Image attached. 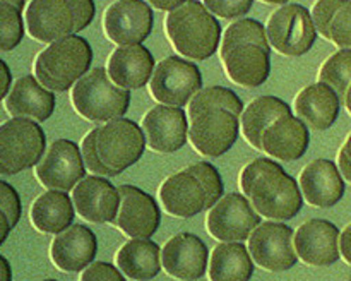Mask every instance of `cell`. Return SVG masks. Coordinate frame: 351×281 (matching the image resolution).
<instances>
[{"label":"cell","instance_id":"cell-42","mask_svg":"<svg viewBox=\"0 0 351 281\" xmlns=\"http://www.w3.org/2000/svg\"><path fill=\"white\" fill-rule=\"evenodd\" d=\"M339 252L346 262L351 264V223L339 235Z\"/></svg>","mask_w":351,"mask_h":281},{"label":"cell","instance_id":"cell-10","mask_svg":"<svg viewBox=\"0 0 351 281\" xmlns=\"http://www.w3.org/2000/svg\"><path fill=\"white\" fill-rule=\"evenodd\" d=\"M202 89V75L191 60L170 55L156 65L149 91L160 105L185 106Z\"/></svg>","mask_w":351,"mask_h":281},{"label":"cell","instance_id":"cell-47","mask_svg":"<svg viewBox=\"0 0 351 281\" xmlns=\"http://www.w3.org/2000/svg\"><path fill=\"white\" fill-rule=\"evenodd\" d=\"M264 3H271V5H287L288 0H261Z\"/></svg>","mask_w":351,"mask_h":281},{"label":"cell","instance_id":"cell-19","mask_svg":"<svg viewBox=\"0 0 351 281\" xmlns=\"http://www.w3.org/2000/svg\"><path fill=\"white\" fill-rule=\"evenodd\" d=\"M339 230L328 219L314 218L295 232V250L302 262L315 267L332 266L341 257Z\"/></svg>","mask_w":351,"mask_h":281},{"label":"cell","instance_id":"cell-23","mask_svg":"<svg viewBox=\"0 0 351 281\" xmlns=\"http://www.w3.org/2000/svg\"><path fill=\"white\" fill-rule=\"evenodd\" d=\"M345 180L338 164L331 160L311 161L300 173V191L308 204L332 208L345 195Z\"/></svg>","mask_w":351,"mask_h":281},{"label":"cell","instance_id":"cell-7","mask_svg":"<svg viewBox=\"0 0 351 281\" xmlns=\"http://www.w3.org/2000/svg\"><path fill=\"white\" fill-rule=\"evenodd\" d=\"M75 112L91 122L123 119L130 105V91L117 86L103 67L91 69L72 88Z\"/></svg>","mask_w":351,"mask_h":281},{"label":"cell","instance_id":"cell-5","mask_svg":"<svg viewBox=\"0 0 351 281\" xmlns=\"http://www.w3.org/2000/svg\"><path fill=\"white\" fill-rule=\"evenodd\" d=\"M95 0H31L26 7V29L40 43L81 33L95 19Z\"/></svg>","mask_w":351,"mask_h":281},{"label":"cell","instance_id":"cell-38","mask_svg":"<svg viewBox=\"0 0 351 281\" xmlns=\"http://www.w3.org/2000/svg\"><path fill=\"white\" fill-rule=\"evenodd\" d=\"M0 209L5 212L10 226L14 228L19 223L21 215H23V204H21L19 192L12 185L7 184L5 180H0Z\"/></svg>","mask_w":351,"mask_h":281},{"label":"cell","instance_id":"cell-32","mask_svg":"<svg viewBox=\"0 0 351 281\" xmlns=\"http://www.w3.org/2000/svg\"><path fill=\"white\" fill-rule=\"evenodd\" d=\"M216 108L228 110V112L240 117L243 113V103L232 89L223 88V86H209V88L201 89L191 99V105H189V119L194 120L201 113Z\"/></svg>","mask_w":351,"mask_h":281},{"label":"cell","instance_id":"cell-35","mask_svg":"<svg viewBox=\"0 0 351 281\" xmlns=\"http://www.w3.org/2000/svg\"><path fill=\"white\" fill-rule=\"evenodd\" d=\"M329 41L339 47V50H351V0L335 14L329 26Z\"/></svg>","mask_w":351,"mask_h":281},{"label":"cell","instance_id":"cell-39","mask_svg":"<svg viewBox=\"0 0 351 281\" xmlns=\"http://www.w3.org/2000/svg\"><path fill=\"white\" fill-rule=\"evenodd\" d=\"M79 281H125L122 271L110 262L95 260L91 266L86 267Z\"/></svg>","mask_w":351,"mask_h":281},{"label":"cell","instance_id":"cell-48","mask_svg":"<svg viewBox=\"0 0 351 281\" xmlns=\"http://www.w3.org/2000/svg\"><path fill=\"white\" fill-rule=\"evenodd\" d=\"M0 175H7V170L2 167V163H0Z\"/></svg>","mask_w":351,"mask_h":281},{"label":"cell","instance_id":"cell-14","mask_svg":"<svg viewBox=\"0 0 351 281\" xmlns=\"http://www.w3.org/2000/svg\"><path fill=\"white\" fill-rule=\"evenodd\" d=\"M36 178L48 191H74L75 185L86 178L81 147L69 139L53 140L36 164Z\"/></svg>","mask_w":351,"mask_h":281},{"label":"cell","instance_id":"cell-13","mask_svg":"<svg viewBox=\"0 0 351 281\" xmlns=\"http://www.w3.org/2000/svg\"><path fill=\"white\" fill-rule=\"evenodd\" d=\"M153 24V7L146 0H117L103 16L106 36L119 47L143 45L149 38Z\"/></svg>","mask_w":351,"mask_h":281},{"label":"cell","instance_id":"cell-33","mask_svg":"<svg viewBox=\"0 0 351 281\" xmlns=\"http://www.w3.org/2000/svg\"><path fill=\"white\" fill-rule=\"evenodd\" d=\"M319 82L331 86L345 103V96L351 86V50H338L322 64L319 71Z\"/></svg>","mask_w":351,"mask_h":281},{"label":"cell","instance_id":"cell-29","mask_svg":"<svg viewBox=\"0 0 351 281\" xmlns=\"http://www.w3.org/2000/svg\"><path fill=\"white\" fill-rule=\"evenodd\" d=\"M117 267L123 276L136 281H149L161 271V249L151 239H132L123 243L115 256Z\"/></svg>","mask_w":351,"mask_h":281},{"label":"cell","instance_id":"cell-49","mask_svg":"<svg viewBox=\"0 0 351 281\" xmlns=\"http://www.w3.org/2000/svg\"><path fill=\"white\" fill-rule=\"evenodd\" d=\"M41 281H58V280H51V278H48V280H41Z\"/></svg>","mask_w":351,"mask_h":281},{"label":"cell","instance_id":"cell-12","mask_svg":"<svg viewBox=\"0 0 351 281\" xmlns=\"http://www.w3.org/2000/svg\"><path fill=\"white\" fill-rule=\"evenodd\" d=\"M261 223V215L249 199L239 192H232L223 195L218 204L209 209L208 232L221 242H243L250 239Z\"/></svg>","mask_w":351,"mask_h":281},{"label":"cell","instance_id":"cell-30","mask_svg":"<svg viewBox=\"0 0 351 281\" xmlns=\"http://www.w3.org/2000/svg\"><path fill=\"white\" fill-rule=\"evenodd\" d=\"M291 115V106L276 96H259L245 106L242 113V132L254 149L263 151V136L278 119Z\"/></svg>","mask_w":351,"mask_h":281},{"label":"cell","instance_id":"cell-21","mask_svg":"<svg viewBox=\"0 0 351 281\" xmlns=\"http://www.w3.org/2000/svg\"><path fill=\"white\" fill-rule=\"evenodd\" d=\"M143 132L149 149L156 153H175L189 139V120L184 108L158 105L143 119Z\"/></svg>","mask_w":351,"mask_h":281},{"label":"cell","instance_id":"cell-43","mask_svg":"<svg viewBox=\"0 0 351 281\" xmlns=\"http://www.w3.org/2000/svg\"><path fill=\"white\" fill-rule=\"evenodd\" d=\"M147 3H149L151 7H154V9L158 10H168V12H171V10L178 9V7L184 5L187 0H146Z\"/></svg>","mask_w":351,"mask_h":281},{"label":"cell","instance_id":"cell-17","mask_svg":"<svg viewBox=\"0 0 351 281\" xmlns=\"http://www.w3.org/2000/svg\"><path fill=\"white\" fill-rule=\"evenodd\" d=\"M161 266L175 280H201L209 267L208 245L194 233H178L161 249Z\"/></svg>","mask_w":351,"mask_h":281},{"label":"cell","instance_id":"cell-27","mask_svg":"<svg viewBox=\"0 0 351 281\" xmlns=\"http://www.w3.org/2000/svg\"><path fill=\"white\" fill-rule=\"evenodd\" d=\"M295 112L314 130H328L338 120L341 99L331 86L314 82L302 89L295 98Z\"/></svg>","mask_w":351,"mask_h":281},{"label":"cell","instance_id":"cell-41","mask_svg":"<svg viewBox=\"0 0 351 281\" xmlns=\"http://www.w3.org/2000/svg\"><path fill=\"white\" fill-rule=\"evenodd\" d=\"M10 86H12V72H10L9 65L0 58V101L7 98L10 93Z\"/></svg>","mask_w":351,"mask_h":281},{"label":"cell","instance_id":"cell-28","mask_svg":"<svg viewBox=\"0 0 351 281\" xmlns=\"http://www.w3.org/2000/svg\"><path fill=\"white\" fill-rule=\"evenodd\" d=\"M29 218L38 232L58 235L72 226L75 218L74 201L64 191H47L34 199Z\"/></svg>","mask_w":351,"mask_h":281},{"label":"cell","instance_id":"cell-18","mask_svg":"<svg viewBox=\"0 0 351 281\" xmlns=\"http://www.w3.org/2000/svg\"><path fill=\"white\" fill-rule=\"evenodd\" d=\"M160 199L165 211L177 218H192L213 208L208 191L191 167L170 175L161 184Z\"/></svg>","mask_w":351,"mask_h":281},{"label":"cell","instance_id":"cell-1","mask_svg":"<svg viewBox=\"0 0 351 281\" xmlns=\"http://www.w3.org/2000/svg\"><path fill=\"white\" fill-rule=\"evenodd\" d=\"M240 188L257 212L271 221L293 219L304 208L300 185L273 158H256L240 173Z\"/></svg>","mask_w":351,"mask_h":281},{"label":"cell","instance_id":"cell-24","mask_svg":"<svg viewBox=\"0 0 351 281\" xmlns=\"http://www.w3.org/2000/svg\"><path fill=\"white\" fill-rule=\"evenodd\" d=\"M53 91L40 84L34 75H23L10 88L5 98V110L14 119H29L45 122L55 112Z\"/></svg>","mask_w":351,"mask_h":281},{"label":"cell","instance_id":"cell-6","mask_svg":"<svg viewBox=\"0 0 351 281\" xmlns=\"http://www.w3.org/2000/svg\"><path fill=\"white\" fill-rule=\"evenodd\" d=\"M93 64V48L86 38L71 34L53 41L34 60V77L53 93L74 88Z\"/></svg>","mask_w":351,"mask_h":281},{"label":"cell","instance_id":"cell-46","mask_svg":"<svg viewBox=\"0 0 351 281\" xmlns=\"http://www.w3.org/2000/svg\"><path fill=\"white\" fill-rule=\"evenodd\" d=\"M345 105H346V110H348L350 115H351V86L348 88V91H346V96H345Z\"/></svg>","mask_w":351,"mask_h":281},{"label":"cell","instance_id":"cell-50","mask_svg":"<svg viewBox=\"0 0 351 281\" xmlns=\"http://www.w3.org/2000/svg\"><path fill=\"white\" fill-rule=\"evenodd\" d=\"M348 281H351V280H348Z\"/></svg>","mask_w":351,"mask_h":281},{"label":"cell","instance_id":"cell-8","mask_svg":"<svg viewBox=\"0 0 351 281\" xmlns=\"http://www.w3.org/2000/svg\"><path fill=\"white\" fill-rule=\"evenodd\" d=\"M47 153V136L40 123L29 119H10L0 123V163L7 175L36 167Z\"/></svg>","mask_w":351,"mask_h":281},{"label":"cell","instance_id":"cell-4","mask_svg":"<svg viewBox=\"0 0 351 281\" xmlns=\"http://www.w3.org/2000/svg\"><path fill=\"white\" fill-rule=\"evenodd\" d=\"M165 24L175 50L192 60H206L221 47V24L197 0H187L171 10Z\"/></svg>","mask_w":351,"mask_h":281},{"label":"cell","instance_id":"cell-15","mask_svg":"<svg viewBox=\"0 0 351 281\" xmlns=\"http://www.w3.org/2000/svg\"><path fill=\"white\" fill-rule=\"evenodd\" d=\"M240 134V119L228 110H208L191 120L189 139L197 153L218 158L228 153Z\"/></svg>","mask_w":351,"mask_h":281},{"label":"cell","instance_id":"cell-34","mask_svg":"<svg viewBox=\"0 0 351 281\" xmlns=\"http://www.w3.org/2000/svg\"><path fill=\"white\" fill-rule=\"evenodd\" d=\"M26 31L23 10L10 2H0V51L19 47Z\"/></svg>","mask_w":351,"mask_h":281},{"label":"cell","instance_id":"cell-31","mask_svg":"<svg viewBox=\"0 0 351 281\" xmlns=\"http://www.w3.org/2000/svg\"><path fill=\"white\" fill-rule=\"evenodd\" d=\"M211 281H249L254 274V259L240 242L218 243L209 256Z\"/></svg>","mask_w":351,"mask_h":281},{"label":"cell","instance_id":"cell-22","mask_svg":"<svg viewBox=\"0 0 351 281\" xmlns=\"http://www.w3.org/2000/svg\"><path fill=\"white\" fill-rule=\"evenodd\" d=\"M98 240L86 225H72L53 239L50 247L51 262L64 273H81L95 262Z\"/></svg>","mask_w":351,"mask_h":281},{"label":"cell","instance_id":"cell-16","mask_svg":"<svg viewBox=\"0 0 351 281\" xmlns=\"http://www.w3.org/2000/svg\"><path fill=\"white\" fill-rule=\"evenodd\" d=\"M120 191L119 216L113 225L130 239H151L161 223V209L153 195L136 185L123 184Z\"/></svg>","mask_w":351,"mask_h":281},{"label":"cell","instance_id":"cell-26","mask_svg":"<svg viewBox=\"0 0 351 281\" xmlns=\"http://www.w3.org/2000/svg\"><path fill=\"white\" fill-rule=\"evenodd\" d=\"M311 132L307 123L295 115H285L267 127L263 136V151L280 161H297L307 153Z\"/></svg>","mask_w":351,"mask_h":281},{"label":"cell","instance_id":"cell-45","mask_svg":"<svg viewBox=\"0 0 351 281\" xmlns=\"http://www.w3.org/2000/svg\"><path fill=\"white\" fill-rule=\"evenodd\" d=\"M0 2H10L16 7H19L21 10H24V5H26V0H0Z\"/></svg>","mask_w":351,"mask_h":281},{"label":"cell","instance_id":"cell-20","mask_svg":"<svg viewBox=\"0 0 351 281\" xmlns=\"http://www.w3.org/2000/svg\"><path fill=\"white\" fill-rule=\"evenodd\" d=\"M75 211L91 223H113L119 216L120 191L105 177L89 175L72 191Z\"/></svg>","mask_w":351,"mask_h":281},{"label":"cell","instance_id":"cell-25","mask_svg":"<svg viewBox=\"0 0 351 281\" xmlns=\"http://www.w3.org/2000/svg\"><path fill=\"white\" fill-rule=\"evenodd\" d=\"M156 69L154 57L143 45H129L113 50L108 58V75L123 89H141L151 81Z\"/></svg>","mask_w":351,"mask_h":281},{"label":"cell","instance_id":"cell-3","mask_svg":"<svg viewBox=\"0 0 351 281\" xmlns=\"http://www.w3.org/2000/svg\"><path fill=\"white\" fill-rule=\"evenodd\" d=\"M146 144L143 127L134 120L117 119L89 130L81 153L86 168L93 173L117 177L141 160Z\"/></svg>","mask_w":351,"mask_h":281},{"label":"cell","instance_id":"cell-40","mask_svg":"<svg viewBox=\"0 0 351 281\" xmlns=\"http://www.w3.org/2000/svg\"><path fill=\"white\" fill-rule=\"evenodd\" d=\"M338 168L343 177L351 184V134L348 136V139L345 140V144H343L341 151L338 154Z\"/></svg>","mask_w":351,"mask_h":281},{"label":"cell","instance_id":"cell-44","mask_svg":"<svg viewBox=\"0 0 351 281\" xmlns=\"http://www.w3.org/2000/svg\"><path fill=\"white\" fill-rule=\"evenodd\" d=\"M10 230H12V226H10V221L9 218L5 216V212L0 209V245H3L7 240V236H9Z\"/></svg>","mask_w":351,"mask_h":281},{"label":"cell","instance_id":"cell-36","mask_svg":"<svg viewBox=\"0 0 351 281\" xmlns=\"http://www.w3.org/2000/svg\"><path fill=\"white\" fill-rule=\"evenodd\" d=\"M346 3V0H317L312 9V19H314L315 29L322 38L329 40V26L335 14Z\"/></svg>","mask_w":351,"mask_h":281},{"label":"cell","instance_id":"cell-2","mask_svg":"<svg viewBox=\"0 0 351 281\" xmlns=\"http://www.w3.org/2000/svg\"><path fill=\"white\" fill-rule=\"evenodd\" d=\"M219 57L226 75L243 88H259L271 74V45L266 26L256 19H240L226 27Z\"/></svg>","mask_w":351,"mask_h":281},{"label":"cell","instance_id":"cell-37","mask_svg":"<svg viewBox=\"0 0 351 281\" xmlns=\"http://www.w3.org/2000/svg\"><path fill=\"white\" fill-rule=\"evenodd\" d=\"M254 0H204V7L223 19L242 17L252 9Z\"/></svg>","mask_w":351,"mask_h":281},{"label":"cell","instance_id":"cell-9","mask_svg":"<svg viewBox=\"0 0 351 281\" xmlns=\"http://www.w3.org/2000/svg\"><path fill=\"white\" fill-rule=\"evenodd\" d=\"M267 40L271 48L287 57H302L317 40L312 12L300 3H287L267 19Z\"/></svg>","mask_w":351,"mask_h":281},{"label":"cell","instance_id":"cell-11","mask_svg":"<svg viewBox=\"0 0 351 281\" xmlns=\"http://www.w3.org/2000/svg\"><path fill=\"white\" fill-rule=\"evenodd\" d=\"M295 232L280 221H264L249 239V252L254 262L271 273H283L298 262Z\"/></svg>","mask_w":351,"mask_h":281}]
</instances>
